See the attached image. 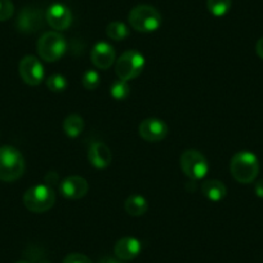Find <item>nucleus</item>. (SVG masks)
Masks as SVG:
<instances>
[{"instance_id":"6","label":"nucleus","mask_w":263,"mask_h":263,"mask_svg":"<svg viewBox=\"0 0 263 263\" xmlns=\"http://www.w3.org/2000/svg\"><path fill=\"white\" fill-rule=\"evenodd\" d=\"M36 48L42 60L47 61V62H55L65 54L67 43L60 32L49 31L40 36V39L37 40Z\"/></svg>"},{"instance_id":"13","label":"nucleus","mask_w":263,"mask_h":263,"mask_svg":"<svg viewBox=\"0 0 263 263\" xmlns=\"http://www.w3.org/2000/svg\"><path fill=\"white\" fill-rule=\"evenodd\" d=\"M90 60L93 65L100 70L110 69L115 62V49L111 44L105 42H100L93 47L90 52Z\"/></svg>"},{"instance_id":"17","label":"nucleus","mask_w":263,"mask_h":263,"mask_svg":"<svg viewBox=\"0 0 263 263\" xmlns=\"http://www.w3.org/2000/svg\"><path fill=\"white\" fill-rule=\"evenodd\" d=\"M126 213L132 217H141L147 212L148 203L141 195H130L124 204Z\"/></svg>"},{"instance_id":"3","label":"nucleus","mask_w":263,"mask_h":263,"mask_svg":"<svg viewBox=\"0 0 263 263\" xmlns=\"http://www.w3.org/2000/svg\"><path fill=\"white\" fill-rule=\"evenodd\" d=\"M129 25L138 32H153L160 27L161 14L153 6L141 4L129 12Z\"/></svg>"},{"instance_id":"2","label":"nucleus","mask_w":263,"mask_h":263,"mask_svg":"<svg viewBox=\"0 0 263 263\" xmlns=\"http://www.w3.org/2000/svg\"><path fill=\"white\" fill-rule=\"evenodd\" d=\"M25 173V159L12 146L0 147V181L14 182Z\"/></svg>"},{"instance_id":"7","label":"nucleus","mask_w":263,"mask_h":263,"mask_svg":"<svg viewBox=\"0 0 263 263\" xmlns=\"http://www.w3.org/2000/svg\"><path fill=\"white\" fill-rule=\"evenodd\" d=\"M181 168L190 179L197 181L208 174L209 164L200 151L187 150L181 155Z\"/></svg>"},{"instance_id":"28","label":"nucleus","mask_w":263,"mask_h":263,"mask_svg":"<svg viewBox=\"0 0 263 263\" xmlns=\"http://www.w3.org/2000/svg\"><path fill=\"white\" fill-rule=\"evenodd\" d=\"M98 263H123V262H121L119 258L116 259V258H112V257H105V258H102V259H101Z\"/></svg>"},{"instance_id":"20","label":"nucleus","mask_w":263,"mask_h":263,"mask_svg":"<svg viewBox=\"0 0 263 263\" xmlns=\"http://www.w3.org/2000/svg\"><path fill=\"white\" fill-rule=\"evenodd\" d=\"M232 6V0H206L208 11L214 17H223L230 12Z\"/></svg>"},{"instance_id":"25","label":"nucleus","mask_w":263,"mask_h":263,"mask_svg":"<svg viewBox=\"0 0 263 263\" xmlns=\"http://www.w3.org/2000/svg\"><path fill=\"white\" fill-rule=\"evenodd\" d=\"M62 263H92V260L84 254H80V253H71V254L66 255Z\"/></svg>"},{"instance_id":"22","label":"nucleus","mask_w":263,"mask_h":263,"mask_svg":"<svg viewBox=\"0 0 263 263\" xmlns=\"http://www.w3.org/2000/svg\"><path fill=\"white\" fill-rule=\"evenodd\" d=\"M47 87L50 92L61 93L67 88V80L63 75L53 74L47 79Z\"/></svg>"},{"instance_id":"26","label":"nucleus","mask_w":263,"mask_h":263,"mask_svg":"<svg viewBox=\"0 0 263 263\" xmlns=\"http://www.w3.org/2000/svg\"><path fill=\"white\" fill-rule=\"evenodd\" d=\"M254 191L258 197H262L263 199V179H260V181H258L257 183H255Z\"/></svg>"},{"instance_id":"14","label":"nucleus","mask_w":263,"mask_h":263,"mask_svg":"<svg viewBox=\"0 0 263 263\" xmlns=\"http://www.w3.org/2000/svg\"><path fill=\"white\" fill-rule=\"evenodd\" d=\"M141 249H142V245L140 240L132 236H125L116 241L114 252L120 260H130L135 259L140 254Z\"/></svg>"},{"instance_id":"23","label":"nucleus","mask_w":263,"mask_h":263,"mask_svg":"<svg viewBox=\"0 0 263 263\" xmlns=\"http://www.w3.org/2000/svg\"><path fill=\"white\" fill-rule=\"evenodd\" d=\"M101 83V77L96 70H88L84 72L82 78V84L85 89L88 90H95L96 88H98Z\"/></svg>"},{"instance_id":"8","label":"nucleus","mask_w":263,"mask_h":263,"mask_svg":"<svg viewBox=\"0 0 263 263\" xmlns=\"http://www.w3.org/2000/svg\"><path fill=\"white\" fill-rule=\"evenodd\" d=\"M21 79L27 85L36 87L44 80V67L35 55H25L18 65Z\"/></svg>"},{"instance_id":"18","label":"nucleus","mask_w":263,"mask_h":263,"mask_svg":"<svg viewBox=\"0 0 263 263\" xmlns=\"http://www.w3.org/2000/svg\"><path fill=\"white\" fill-rule=\"evenodd\" d=\"M84 129V120L78 114H71L63 120V130L70 138H77L82 135Z\"/></svg>"},{"instance_id":"15","label":"nucleus","mask_w":263,"mask_h":263,"mask_svg":"<svg viewBox=\"0 0 263 263\" xmlns=\"http://www.w3.org/2000/svg\"><path fill=\"white\" fill-rule=\"evenodd\" d=\"M112 160L111 150L103 142H93L88 150V161L97 169L107 168Z\"/></svg>"},{"instance_id":"11","label":"nucleus","mask_w":263,"mask_h":263,"mask_svg":"<svg viewBox=\"0 0 263 263\" xmlns=\"http://www.w3.org/2000/svg\"><path fill=\"white\" fill-rule=\"evenodd\" d=\"M169 128L165 121L156 118L145 119L138 126V133L147 142H159L168 136Z\"/></svg>"},{"instance_id":"27","label":"nucleus","mask_w":263,"mask_h":263,"mask_svg":"<svg viewBox=\"0 0 263 263\" xmlns=\"http://www.w3.org/2000/svg\"><path fill=\"white\" fill-rule=\"evenodd\" d=\"M255 50H257V54L263 60V37H260V39L257 42Z\"/></svg>"},{"instance_id":"10","label":"nucleus","mask_w":263,"mask_h":263,"mask_svg":"<svg viewBox=\"0 0 263 263\" xmlns=\"http://www.w3.org/2000/svg\"><path fill=\"white\" fill-rule=\"evenodd\" d=\"M44 22V14L40 9L26 7L22 9L18 14V18L16 21L17 30L24 34H34L37 30L43 27Z\"/></svg>"},{"instance_id":"29","label":"nucleus","mask_w":263,"mask_h":263,"mask_svg":"<svg viewBox=\"0 0 263 263\" xmlns=\"http://www.w3.org/2000/svg\"><path fill=\"white\" fill-rule=\"evenodd\" d=\"M17 263H30V262H27V260H20V262H17Z\"/></svg>"},{"instance_id":"4","label":"nucleus","mask_w":263,"mask_h":263,"mask_svg":"<svg viewBox=\"0 0 263 263\" xmlns=\"http://www.w3.org/2000/svg\"><path fill=\"white\" fill-rule=\"evenodd\" d=\"M55 203V194L48 184H36L25 192L24 205L32 213H44L53 208Z\"/></svg>"},{"instance_id":"1","label":"nucleus","mask_w":263,"mask_h":263,"mask_svg":"<svg viewBox=\"0 0 263 263\" xmlns=\"http://www.w3.org/2000/svg\"><path fill=\"white\" fill-rule=\"evenodd\" d=\"M230 171L239 183H252L259 173L258 158L250 151H239L232 156Z\"/></svg>"},{"instance_id":"12","label":"nucleus","mask_w":263,"mask_h":263,"mask_svg":"<svg viewBox=\"0 0 263 263\" xmlns=\"http://www.w3.org/2000/svg\"><path fill=\"white\" fill-rule=\"evenodd\" d=\"M88 190H89L88 181L80 176H70L61 181L60 183V192L62 196L71 200L84 197Z\"/></svg>"},{"instance_id":"19","label":"nucleus","mask_w":263,"mask_h":263,"mask_svg":"<svg viewBox=\"0 0 263 263\" xmlns=\"http://www.w3.org/2000/svg\"><path fill=\"white\" fill-rule=\"evenodd\" d=\"M106 34H107V36L110 37V39L115 40V42H120V40H124L125 37H128L129 29L125 24H123V22L114 21L107 25Z\"/></svg>"},{"instance_id":"9","label":"nucleus","mask_w":263,"mask_h":263,"mask_svg":"<svg viewBox=\"0 0 263 263\" xmlns=\"http://www.w3.org/2000/svg\"><path fill=\"white\" fill-rule=\"evenodd\" d=\"M45 20L52 29L57 31L67 30L72 24V13L67 6L62 3H54L45 12Z\"/></svg>"},{"instance_id":"21","label":"nucleus","mask_w":263,"mask_h":263,"mask_svg":"<svg viewBox=\"0 0 263 263\" xmlns=\"http://www.w3.org/2000/svg\"><path fill=\"white\" fill-rule=\"evenodd\" d=\"M110 95L114 100L124 101L130 95V87L125 80H115L110 87Z\"/></svg>"},{"instance_id":"24","label":"nucleus","mask_w":263,"mask_h":263,"mask_svg":"<svg viewBox=\"0 0 263 263\" xmlns=\"http://www.w3.org/2000/svg\"><path fill=\"white\" fill-rule=\"evenodd\" d=\"M14 13V6L12 0H0V21L12 18Z\"/></svg>"},{"instance_id":"5","label":"nucleus","mask_w":263,"mask_h":263,"mask_svg":"<svg viewBox=\"0 0 263 263\" xmlns=\"http://www.w3.org/2000/svg\"><path fill=\"white\" fill-rule=\"evenodd\" d=\"M143 69H145V57L142 53L135 49L124 52L116 61L115 65L118 78L120 80H125V82L140 77Z\"/></svg>"},{"instance_id":"16","label":"nucleus","mask_w":263,"mask_h":263,"mask_svg":"<svg viewBox=\"0 0 263 263\" xmlns=\"http://www.w3.org/2000/svg\"><path fill=\"white\" fill-rule=\"evenodd\" d=\"M201 192L205 197H208L212 201H221L226 197L227 189L221 181L218 179H211L205 181L201 184Z\"/></svg>"}]
</instances>
